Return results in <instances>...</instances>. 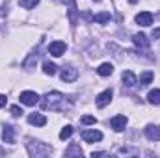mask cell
<instances>
[{"label": "cell", "instance_id": "obj_12", "mask_svg": "<svg viewBox=\"0 0 160 158\" xmlns=\"http://www.w3.org/2000/svg\"><path fill=\"white\" fill-rule=\"evenodd\" d=\"M2 140H4L6 143H13V141H15V126L6 125L4 130H2Z\"/></svg>", "mask_w": 160, "mask_h": 158}, {"label": "cell", "instance_id": "obj_5", "mask_svg": "<svg viewBox=\"0 0 160 158\" xmlns=\"http://www.w3.org/2000/svg\"><path fill=\"white\" fill-rule=\"evenodd\" d=\"M82 140H84L86 143L101 141V140H102V132H99V130H84V132H82Z\"/></svg>", "mask_w": 160, "mask_h": 158}, {"label": "cell", "instance_id": "obj_9", "mask_svg": "<svg viewBox=\"0 0 160 158\" xmlns=\"http://www.w3.org/2000/svg\"><path fill=\"white\" fill-rule=\"evenodd\" d=\"M136 22H138L140 26H149V24H153V13H151V11H142V13H138V15H136Z\"/></svg>", "mask_w": 160, "mask_h": 158}, {"label": "cell", "instance_id": "obj_26", "mask_svg": "<svg viewBox=\"0 0 160 158\" xmlns=\"http://www.w3.org/2000/svg\"><path fill=\"white\" fill-rule=\"evenodd\" d=\"M82 123H84V125H95L97 119L93 117V116H84V117H82Z\"/></svg>", "mask_w": 160, "mask_h": 158}, {"label": "cell", "instance_id": "obj_7", "mask_svg": "<svg viewBox=\"0 0 160 158\" xmlns=\"http://www.w3.org/2000/svg\"><path fill=\"white\" fill-rule=\"evenodd\" d=\"M60 77H62L63 82H75V80L78 78V71H77L75 67H63Z\"/></svg>", "mask_w": 160, "mask_h": 158}, {"label": "cell", "instance_id": "obj_14", "mask_svg": "<svg viewBox=\"0 0 160 158\" xmlns=\"http://www.w3.org/2000/svg\"><path fill=\"white\" fill-rule=\"evenodd\" d=\"M28 123L30 125H36V126H45L47 125V117L43 114H30L28 116Z\"/></svg>", "mask_w": 160, "mask_h": 158}, {"label": "cell", "instance_id": "obj_22", "mask_svg": "<svg viewBox=\"0 0 160 158\" xmlns=\"http://www.w3.org/2000/svg\"><path fill=\"white\" fill-rule=\"evenodd\" d=\"M19 4L22 7H26V9H32V7H36L39 4V0H19Z\"/></svg>", "mask_w": 160, "mask_h": 158}, {"label": "cell", "instance_id": "obj_3", "mask_svg": "<svg viewBox=\"0 0 160 158\" xmlns=\"http://www.w3.org/2000/svg\"><path fill=\"white\" fill-rule=\"evenodd\" d=\"M19 99H21V102L26 104V106H36V104L39 102V95H38L36 91H22Z\"/></svg>", "mask_w": 160, "mask_h": 158}, {"label": "cell", "instance_id": "obj_13", "mask_svg": "<svg viewBox=\"0 0 160 158\" xmlns=\"http://www.w3.org/2000/svg\"><path fill=\"white\" fill-rule=\"evenodd\" d=\"M121 78H123V84H125L127 87H134V86L138 84V78H136V75H134L132 71H123Z\"/></svg>", "mask_w": 160, "mask_h": 158}, {"label": "cell", "instance_id": "obj_33", "mask_svg": "<svg viewBox=\"0 0 160 158\" xmlns=\"http://www.w3.org/2000/svg\"><path fill=\"white\" fill-rule=\"evenodd\" d=\"M95 2H101V0H95Z\"/></svg>", "mask_w": 160, "mask_h": 158}, {"label": "cell", "instance_id": "obj_10", "mask_svg": "<svg viewBox=\"0 0 160 158\" xmlns=\"http://www.w3.org/2000/svg\"><path fill=\"white\" fill-rule=\"evenodd\" d=\"M145 136L151 141H160V126H157V125H147L145 126Z\"/></svg>", "mask_w": 160, "mask_h": 158}, {"label": "cell", "instance_id": "obj_29", "mask_svg": "<svg viewBox=\"0 0 160 158\" xmlns=\"http://www.w3.org/2000/svg\"><path fill=\"white\" fill-rule=\"evenodd\" d=\"M160 37V28H157V30H153V39H158Z\"/></svg>", "mask_w": 160, "mask_h": 158}, {"label": "cell", "instance_id": "obj_24", "mask_svg": "<svg viewBox=\"0 0 160 158\" xmlns=\"http://www.w3.org/2000/svg\"><path fill=\"white\" fill-rule=\"evenodd\" d=\"M9 112H11V116H13V117H19V116H22V114H24L21 106H11V108H9Z\"/></svg>", "mask_w": 160, "mask_h": 158}, {"label": "cell", "instance_id": "obj_30", "mask_svg": "<svg viewBox=\"0 0 160 158\" xmlns=\"http://www.w3.org/2000/svg\"><path fill=\"white\" fill-rule=\"evenodd\" d=\"M91 156H108V153H91Z\"/></svg>", "mask_w": 160, "mask_h": 158}, {"label": "cell", "instance_id": "obj_15", "mask_svg": "<svg viewBox=\"0 0 160 158\" xmlns=\"http://www.w3.org/2000/svg\"><path fill=\"white\" fill-rule=\"evenodd\" d=\"M63 2H67L69 4V21L73 22V24H77V2L75 0H63Z\"/></svg>", "mask_w": 160, "mask_h": 158}, {"label": "cell", "instance_id": "obj_16", "mask_svg": "<svg viewBox=\"0 0 160 158\" xmlns=\"http://www.w3.org/2000/svg\"><path fill=\"white\" fill-rule=\"evenodd\" d=\"M97 73H99L101 77H110V75L114 73V65H112V63H101L99 69H97Z\"/></svg>", "mask_w": 160, "mask_h": 158}, {"label": "cell", "instance_id": "obj_1", "mask_svg": "<svg viewBox=\"0 0 160 158\" xmlns=\"http://www.w3.org/2000/svg\"><path fill=\"white\" fill-rule=\"evenodd\" d=\"M41 104H43L45 110H52V112H60V110H67L69 108V102L65 101V95H62L60 91L47 93Z\"/></svg>", "mask_w": 160, "mask_h": 158}, {"label": "cell", "instance_id": "obj_8", "mask_svg": "<svg viewBox=\"0 0 160 158\" xmlns=\"http://www.w3.org/2000/svg\"><path fill=\"white\" fill-rule=\"evenodd\" d=\"M110 126H112L116 132L125 130V126H127V117H125V116H116V117H112L110 119Z\"/></svg>", "mask_w": 160, "mask_h": 158}, {"label": "cell", "instance_id": "obj_25", "mask_svg": "<svg viewBox=\"0 0 160 158\" xmlns=\"http://www.w3.org/2000/svg\"><path fill=\"white\" fill-rule=\"evenodd\" d=\"M140 151L138 149H128V147H123V149H119V155H138Z\"/></svg>", "mask_w": 160, "mask_h": 158}, {"label": "cell", "instance_id": "obj_11", "mask_svg": "<svg viewBox=\"0 0 160 158\" xmlns=\"http://www.w3.org/2000/svg\"><path fill=\"white\" fill-rule=\"evenodd\" d=\"M132 41H134V45L140 47V48H149V47H151V41L147 39L145 34H134V36H132Z\"/></svg>", "mask_w": 160, "mask_h": 158}, {"label": "cell", "instance_id": "obj_20", "mask_svg": "<svg viewBox=\"0 0 160 158\" xmlns=\"http://www.w3.org/2000/svg\"><path fill=\"white\" fill-rule=\"evenodd\" d=\"M73 136V126L71 125H67V126H63L62 130H60V140H67V138H71Z\"/></svg>", "mask_w": 160, "mask_h": 158}, {"label": "cell", "instance_id": "obj_32", "mask_svg": "<svg viewBox=\"0 0 160 158\" xmlns=\"http://www.w3.org/2000/svg\"><path fill=\"white\" fill-rule=\"evenodd\" d=\"M128 2H130V4H136V2H138V0H128Z\"/></svg>", "mask_w": 160, "mask_h": 158}, {"label": "cell", "instance_id": "obj_27", "mask_svg": "<svg viewBox=\"0 0 160 158\" xmlns=\"http://www.w3.org/2000/svg\"><path fill=\"white\" fill-rule=\"evenodd\" d=\"M36 62H38V58H36V56H30V58L24 62V67H26V69H32V65H34Z\"/></svg>", "mask_w": 160, "mask_h": 158}, {"label": "cell", "instance_id": "obj_28", "mask_svg": "<svg viewBox=\"0 0 160 158\" xmlns=\"http://www.w3.org/2000/svg\"><path fill=\"white\" fill-rule=\"evenodd\" d=\"M6 101H8V99H6V95H0V108H4V106H6Z\"/></svg>", "mask_w": 160, "mask_h": 158}, {"label": "cell", "instance_id": "obj_17", "mask_svg": "<svg viewBox=\"0 0 160 158\" xmlns=\"http://www.w3.org/2000/svg\"><path fill=\"white\" fill-rule=\"evenodd\" d=\"M155 78V75L151 73V71H145V73H142L140 75V86H149L151 82Z\"/></svg>", "mask_w": 160, "mask_h": 158}, {"label": "cell", "instance_id": "obj_19", "mask_svg": "<svg viewBox=\"0 0 160 158\" xmlns=\"http://www.w3.org/2000/svg\"><path fill=\"white\" fill-rule=\"evenodd\" d=\"M93 21H95V22H101V24H104V22H108V21H110V13H108V11L97 13V15L93 17Z\"/></svg>", "mask_w": 160, "mask_h": 158}, {"label": "cell", "instance_id": "obj_18", "mask_svg": "<svg viewBox=\"0 0 160 158\" xmlns=\"http://www.w3.org/2000/svg\"><path fill=\"white\" fill-rule=\"evenodd\" d=\"M147 101L151 104H160V89H151L147 95Z\"/></svg>", "mask_w": 160, "mask_h": 158}, {"label": "cell", "instance_id": "obj_4", "mask_svg": "<svg viewBox=\"0 0 160 158\" xmlns=\"http://www.w3.org/2000/svg\"><path fill=\"white\" fill-rule=\"evenodd\" d=\"M65 48H67V45H65L63 41H52V43L48 45V52H50L52 56H56V58H60V56H63V52H65Z\"/></svg>", "mask_w": 160, "mask_h": 158}, {"label": "cell", "instance_id": "obj_23", "mask_svg": "<svg viewBox=\"0 0 160 158\" xmlns=\"http://www.w3.org/2000/svg\"><path fill=\"white\" fill-rule=\"evenodd\" d=\"M65 155H67V156H73V155H77V156H82V149H80L78 145H73V147H69V149L65 151Z\"/></svg>", "mask_w": 160, "mask_h": 158}, {"label": "cell", "instance_id": "obj_6", "mask_svg": "<svg viewBox=\"0 0 160 158\" xmlns=\"http://www.w3.org/2000/svg\"><path fill=\"white\" fill-rule=\"evenodd\" d=\"M110 101H112V89H106V91H102V93L97 95L95 104H97L99 108H104L106 104H110Z\"/></svg>", "mask_w": 160, "mask_h": 158}, {"label": "cell", "instance_id": "obj_2", "mask_svg": "<svg viewBox=\"0 0 160 158\" xmlns=\"http://www.w3.org/2000/svg\"><path fill=\"white\" fill-rule=\"evenodd\" d=\"M28 153L32 156H48L52 153V147L47 145V143H41V141H30L28 143Z\"/></svg>", "mask_w": 160, "mask_h": 158}, {"label": "cell", "instance_id": "obj_21", "mask_svg": "<svg viewBox=\"0 0 160 158\" xmlns=\"http://www.w3.org/2000/svg\"><path fill=\"white\" fill-rule=\"evenodd\" d=\"M43 71H45V75H56V65L54 63H50V62H45L43 63Z\"/></svg>", "mask_w": 160, "mask_h": 158}, {"label": "cell", "instance_id": "obj_31", "mask_svg": "<svg viewBox=\"0 0 160 158\" xmlns=\"http://www.w3.org/2000/svg\"><path fill=\"white\" fill-rule=\"evenodd\" d=\"M4 155H6V149H2V147H0V156H4Z\"/></svg>", "mask_w": 160, "mask_h": 158}]
</instances>
